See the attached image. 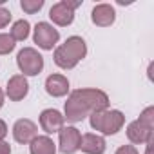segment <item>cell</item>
Returning <instances> with one entry per match:
<instances>
[{
    "label": "cell",
    "mask_w": 154,
    "mask_h": 154,
    "mask_svg": "<svg viewBox=\"0 0 154 154\" xmlns=\"http://www.w3.org/2000/svg\"><path fill=\"white\" fill-rule=\"evenodd\" d=\"M109 109V96L107 93L100 91V89H76L69 94L67 102H65V114L63 120L71 122V123H78L84 118H87L89 114L96 112V111H103Z\"/></svg>",
    "instance_id": "6da1fadb"
},
{
    "label": "cell",
    "mask_w": 154,
    "mask_h": 154,
    "mask_svg": "<svg viewBox=\"0 0 154 154\" xmlns=\"http://www.w3.org/2000/svg\"><path fill=\"white\" fill-rule=\"evenodd\" d=\"M87 54V44L82 36H69L54 49V63L60 69H74Z\"/></svg>",
    "instance_id": "7a4b0ae2"
},
{
    "label": "cell",
    "mask_w": 154,
    "mask_h": 154,
    "mask_svg": "<svg viewBox=\"0 0 154 154\" xmlns=\"http://www.w3.org/2000/svg\"><path fill=\"white\" fill-rule=\"evenodd\" d=\"M89 123L94 131L105 136H112L125 125V114L118 109H103L89 114Z\"/></svg>",
    "instance_id": "3957f363"
},
{
    "label": "cell",
    "mask_w": 154,
    "mask_h": 154,
    "mask_svg": "<svg viewBox=\"0 0 154 154\" xmlns=\"http://www.w3.org/2000/svg\"><path fill=\"white\" fill-rule=\"evenodd\" d=\"M17 65L26 78L27 76H36L44 69V56L35 47H24L17 54Z\"/></svg>",
    "instance_id": "277c9868"
},
{
    "label": "cell",
    "mask_w": 154,
    "mask_h": 154,
    "mask_svg": "<svg viewBox=\"0 0 154 154\" xmlns=\"http://www.w3.org/2000/svg\"><path fill=\"white\" fill-rule=\"evenodd\" d=\"M33 40H35V44H36L40 49L51 51V49L58 44L60 33H58V29H54L49 22H38V24L35 26V29H33Z\"/></svg>",
    "instance_id": "5b68a950"
},
{
    "label": "cell",
    "mask_w": 154,
    "mask_h": 154,
    "mask_svg": "<svg viewBox=\"0 0 154 154\" xmlns=\"http://www.w3.org/2000/svg\"><path fill=\"white\" fill-rule=\"evenodd\" d=\"M58 149L62 154H72L80 149V140H82V134L80 131L76 129V127H62L58 131Z\"/></svg>",
    "instance_id": "8992f818"
},
{
    "label": "cell",
    "mask_w": 154,
    "mask_h": 154,
    "mask_svg": "<svg viewBox=\"0 0 154 154\" xmlns=\"http://www.w3.org/2000/svg\"><path fill=\"white\" fill-rule=\"evenodd\" d=\"M36 132H38L36 123L31 122V120H27V118H20V120H17L15 125H13V138H15V141L22 143V145L31 143V141L38 136Z\"/></svg>",
    "instance_id": "52a82bcc"
},
{
    "label": "cell",
    "mask_w": 154,
    "mask_h": 154,
    "mask_svg": "<svg viewBox=\"0 0 154 154\" xmlns=\"http://www.w3.org/2000/svg\"><path fill=\"white\" fill-rule=\"evenodd\" d=\"M29 93V82L24 74H13L8 80V87H6V96L11 102H20L27 96Z\"/></svg>",
    "instance_id": "ba28073f"
},
{
    "label": "cell",
    "mask_w": 154,
    "mask_h": 154,
    "mask_svg": "<svg viewBox=\"0 0 154 154\" xmlns=\"http://www.w3.org/2000/svg\"><path fill=\"white\" fill-rule=\"evenodd\" d=\"M49 18L53 20V24H56L60 27H65V26H71L72 24L74 11L69 8L67 0H62V2L53 4V8L49 9Z\"/></svg>",
    "instance_id": "9c48e42d"
},
{
    "label": "cell",
    "mask_w": 154,
    "mask_h": 154,
    "mask_svg": "<svg viewBox=\"0 0 154 154\" xmlns=\"http://www.w3.org/2000/svg\"><path fill=\"white\" fill-rule=\"evenodd\" d=\"M63 114L56 109H44L40 112V127L47 134H54L63 127Z\"/></svg>",
    "instance_id": "30bf717a"
},
{
    "label": "cell",
    "mask_w": 154,
    "mask_h": 154,
    "mask_svg": "<svg viewBox=\"0 0 154 154\" xmlns=\"http://www.w3.org/2000/svg\"><path fill=\"white\" fill-rule=\"evenodd\" d=\"M91 20L98 27H109L116 20V11L111 4H98L91 11Z\"/></svg>",
    "instance_id": "8fae6325"
},
{
    "label": "cell",
    "mask_w": 154,
    "mask_h": 154,
    "mask_svg": "<svg viewBox=\"0 0 154 154\" xmlns=\"http://www.w3.org/2000/svg\"><path fill=\"white\" fill-rule=\"evenodd\" d=\"M127 138H129V141L134 143V145H143V143L147 145V143L152 141L154 134H152V129H147V127L141 125L138 120H134V122H131V123L127 125Z\"/></svg>",
    "instance_id": "7c38bea8"
},
{
    "label": "cell",
    "mask_w": 154,
    "mask_h": 154,
    "mask_svg": "<svg viewBox=\"0 0 154 154\" xmlns=\"http://www.w3.org/2000/svg\"><path fill=\"white\" fill-rule=\"evenodd\" d=\"M45 93L53 98H62L69 93V80L63 74H49L45 78Z\"/></svg>",
    "instance_id": "4fadbf2b"
},
{
    "label": "cell",
    "mask_w": 154,
    "mask_h": 154,
    "mask_svg": "<svg viewBox=\"0 0 154 154\" xmlns=\"http://www.w3.org/2000/svg\"><path fill=\"white\" fill-rule=\"evenodd\" d=\"M80 149L87 154H103L105 149H107V143L103 140V136L100 134H93V132H87L82 136L80 140Z\"/></svg>",
    "instance_id": "5bb4252c"
},
{
    "label": "cell",
    "mask_w": 154,
    "mask_h": 154,
    "mask_svg": "<svg viewBox=\"0 0 154 154\" xmlns=\"http://www.w3.org/2000/svg\"><path fill=\"white\" fill-rule=\"evenodd\" d=\"M31 154H56V145L49 136H36L29 143Z\"/></svg>",
    "instance_id": "9a60e30c"
},
{
    "label": "cell",
    "mask_w": 154,
    "mask_h": 154,
    "mask_svg": "<svg viewBox=\"0 0 154 154\" xmlns=\"http://www.w3.org/2000/svg\"><path fill=\"white\" fill-rule=\"evenodd\" d=\"M29 33H31V24L27 20H24V18L17 20L13 24V27H11V38L15 42H24L29 36Z\"/></svg>",
    "instance_id": "2e32d148"
},
{
    "label": "cell",
    "mask_w": 154,
    "mask_h": 154,
    "mask_svg": "<svg viewBox=\"0 0 154 154\" xmlns=\"http://www.w3.org/2000/svg\"><path fill=\"white\" fill-rule=\"evenodd\" d=\"M20 8H22L24 13L35 15V13H38V11L44 8V0H22V2H20Z\"/></svg>",
    "instance_id": "e0dca14e"
},
{
    "label": "cell",
    "mask_w": 154,
    "mask_h": 154,
    "mask_svg": "<svg viewBox=\"0 0 154 154\" xmlns=\"http://www.w3.org/2000/svg\"><path fill=\"white\" fill-rule=\"evenodd\" d=\"M17 42L11 38V35L8 33H0V54H9L15 49Z\"/></svg>",
    "instance_id": "ac0fdd59"
},
{
    "label": "cell",
    "mask_w": 154,
    "mask_h": 154,
    "mask_svg": "<svg viewBox=\"0 0 154 154\" xmlns=\"http://www.w3.org/2000/svg\"><path fill=\"white\" fill-rule=\"evenodd\" d=\"M138 122H140L141 125H145L147 129H154V107L150 105V107L143 109V112L140 114Z\"/></svg>",
    "instance_id": "d6986e66"
},
{
    "label": "cell",
    "mask_w": 154,
    "mask_h": 154,
    "mask_svg": "<svg viewBox=\"0 0 154 154\" xmlns=\"http://www.w3.org/2000/svg\"><path fill=\"white\" fill-rule=\"evenodd\" d=\"M11 22V11L6 8H0V29H4Z\"/></svg>",
    "instance_id": "ffe728a7"
},
{
    "label": "cell",
    "mask_w": 154,
    "mask_h": 154,
    "mask_svg": "<svg viewBox=\"0 0 154 154\" xmlns=\"http://www.w3.org/2000/svg\"><path fill=\"white\" fill-rule=\"evenodd\" d=\"M114 154H140V152H138V149L134 145H122V147L116 149Z\"/></svg>",
    "instance_id": "44dd1931"
},
{
    "label": "cell",
    "mask_w": 154,
    "mask_h": 154,
    "mask_svg": "<svg viewBox=\"0 0 154 154\" xmlns=\"http://www.w3.org/2000/svg\"><path fill=\"white\" fill-rule=\"evenodd\" d=\"M6 136H8V125L4 120H0V141H4Z\"/></svg>",
    "instance_id": "7402d4cb"
},
{
    "label": "cell",
    "mask_w": 154,
    "mask_h": 154,
    "mask_svg": "<svg viewBox=\"0 0 154 154\" xmlns=\"http://www.w3.org/2000/svg\"><path fill=\"white\" fill-rule=\"evenodd\" d=\"M0 154H11V145L8 141H0Z\"/></svg>",
    "instance_id": "603a6c76"
},
{
    "label": "cell",
    "mask_w": 154,
    "mask_h": 154,
    "mask_svg": "<svg viewBox=\"0 0 154 154\" xmlns=\"http://www.w3.org/2000/svg\"><path fill=\"white\" fill-rule=\"evenodd\" d=\"M4 96H6V94H4V91L0 89V109H2V105H4Z\"/></svg>",
    "instance_id": "cb8c5ba5"
},
{
    "label": "cell",
    "mask_w": 154,
    "mask_h": 154,
    "mask_svg": "<svg viewBox=\"0 0 154 154\" xmlns=\"http://www.w3.org/2000/svg\"><path fill=\"white\" fill-rule=\"evenodd\" d=\"M145 154H152V141L147 143V150H145Z\"/></svg>",
    "instance_id": "d4e9b609"
}]
</instances>
